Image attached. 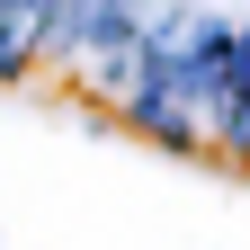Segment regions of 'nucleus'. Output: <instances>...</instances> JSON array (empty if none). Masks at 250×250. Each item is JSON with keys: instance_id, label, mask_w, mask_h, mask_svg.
<instances>
[{"instance_id": "obj_1", "label": "nucleus", "mask_w": 250, "mask_h": 250, "mask_svg": "<svg viewBox=\"0 0 250 250\" xmlns=\"http://www.w3.org/2000/svg\"><path fill=\"white\" fill-rule=\"evenodd\" d=\"M62 45V9H0V72H18L27 54H54Z\"/></svg>"}]
</instances>
